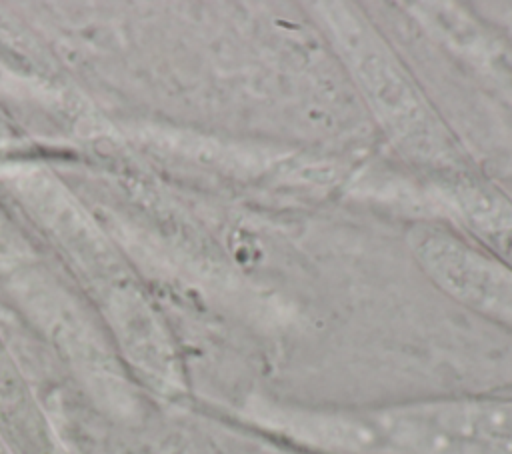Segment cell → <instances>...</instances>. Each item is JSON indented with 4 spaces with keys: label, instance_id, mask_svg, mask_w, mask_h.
<instances>
[{
    "label": "cell",
    "instance_id": "cell-1",
    "mask_svg": "<svg viewBox=\"0 0 512 454\" xmlns=\"http://www.w3.org/2000/svg\"><path fill=\"white\" fill-rule=\"evenodd\" d=\"M258 428L324 454H512V400L446 398L376 408L252 400Z\"/></svg>",
    "mask_w": 512,
    "mask_h": 454
}]
</instances>
